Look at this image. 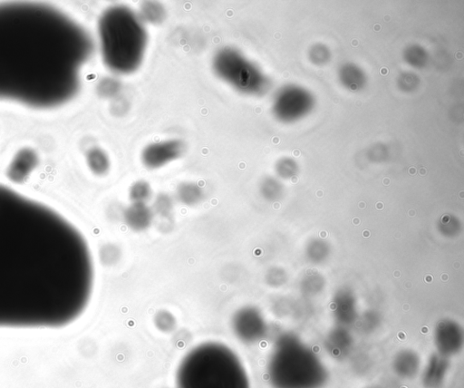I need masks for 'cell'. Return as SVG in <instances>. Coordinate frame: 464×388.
<instances>
[{
	"instance_id": "6da1fadb",
	"label": "cell",
	"mask_w": 464,
	"mask_h": 388,
	"mask_svg": "<svg viewBox=\"0 0 464 388\" xmlns=\"http://www.w3.org/2000/svg\"><path fill=\"white\" fill-rule=\"evenodd\" d=\"M87 242L49 206L0 183V328H59L94 288Z\"/></svg>"
},
{
	"instance_id": "7a4b0ae2",
	"label": "cell",
	"mask_w": 464,
	"mask_h": 388,
	"mask_svg": "<svg viewBox=\"0 0 464 388\" xmlns=\"http://www.w3.org/2000/svg\"><path fill=\"white\" fill-rule=\"evenodd\" d=\"M94 44L87 31L49 5L0 4V102L52 109L73 99Z\"/></svg>"
},
{
	"instance_id": "3957f363",
	"label": "cell",
	"mask_w": 464,
	"mask_h": 388,
	"mask_svg": "<svg viewBox=\"0 0 464 388\" xmlns=\"http://www.w3.org/2000/svg\"><path fill=\"white\" fill-rule=\"evenodd\" d=\"M177 388H251L239 357L219 342L202 343L187 353L176 375Z\"/></svg>"
},
{
	"instance_id": "277c9868",
	"label": "cell",
	"mask_w": 464,
	"mask_h": 388,
	"mask_svg": "<svg viewBox=\"0 0 464 388\" xmlns=\"http://www.w3.org/2000/svg\"><path fill=\"white\" fill-rule=\"evenodd\" d=\"M100 47L108 68L129 74L141 65L147 33L139 15L123 6L108 8L98 23Z\"/></svg>"
},
{
	"instance_id": "5b68a950",
	"label": "cell",
	"mask_w": 464,
	"mask_h": 388,
	"mask_svg": "<svg viewBox=\"0 0 464 388\" xmlns=\"http://www.w3.org/2000/svg\"><path fill=\"white\" fill-rule=\"evenodd\" d=\"M213 67L221 79L239 91L253 93L261 86V78L255 67L234 48L220 50L214 57Z\"/></svg>"
},
{
	"instance_id": "8992f818",
	"label": "cell",
	"mask_w": 464,
	"mask_h": 388,
	"mask_svg": "<svg viewBox=\"0 0 464 388\" xmlns=\"http://www.w3.org/2000/svg\"><path fill=\"white\" fill-rule=\"evenodd\" d=\"M185 150L180 140L154 143L145 147L141 153V161L149 169H158L182 156Z\"/></svg>"
},
{
	"instance_id": "52a82bcc",
	"label": "cell",
	"mask_w": 464,
	"mask_h": 388,
	"mask_svg": "<svg viewBox=\"0 0 464 388\" xmlns=\"http://www.w3.org/2000/svg\"><path fill=\"white\" fill-rule=\"evenodd\" d=\"M123 220L133 232H144L152 224L153 210L146 203L133 202L123 211Z\"/></svg>"
},
{
	"instance_id": "ba28073f",
	"label": "cell",
	"mask_w": 464,
	"mask_h": 388,
	"mask_svg": "<svg viewBox=\"0 0 464 388\" xmlns=\"http://www.w3.org/2000/svg\"><path fill=\"white\" fill-rule=\"evenodd\" d=\"M256 314L251 308L238 310L232 320V327L237 337L244 341H251L255 337Z\"/></svg>"
},
{
	"instance_id": "9c48e42d",
	"label": "cell",
	"mask_w": 464,
	"mask_h": 388,
	"mask_svg": "<svg viewBox=\"0 0 464 388\" xmlns=\"http://www.w3.org/2000/svg\"><path fill=\"white\" fill-rule=\"evenodd\" d=\"M177 198L184 205L194 206L202 201L203 192L194 183H183L177 188Z\"/></svg>"
},
{
	"instance_id": "30bf717a",
	"label": "cell",
	"mask_w": 464,
	"mask_h": 388,
	"mask_svg": "<svg viewBox=\"0 0 464 388\" xmlns=\"http://www.w3.org/2000/svg\"><path fill=\"white\" fill-rule=\"evenodd\" d=\"M87 163L92 171L97 175L105 174L110 168V161L101 149H92L87 154Z\"/></svg>"
},
{
	"instance_id": "8fae6325",
	"label": "cell",
	"mask_w": 464,
	"mask_h": 388,
	"mask_svg": "<svg viewBox=\"0 0 464 388\" xmlns=\"http://www.w3.org/2000/svg\"><path fill=\"white\" fill-rule=\"evenodd\" d=\"M140 19L148 23L159 24L165 17L164 7L156 2H145L141 7Z\"/></svg>"
},
{
	"instance_id": "7c38bea8",
	"label": "cell",
	"mask_w": 464,
	"mask_h": 388,
	"mask_svg": "<svg viewBox=\"0 0 464 388\" xmlns=\"http://www.w3.org/2000/svg\"><path fill=\"white\" fill-rule=\"evenodd\" d=\"M151 186L145 181H138L130 188V199L134 203H146L151 197Z\"/></svg>"
},
{
	"instance_id": "4fadbf2b",
	"label": "cell",
	"mask_w": 464,
	"mask_h": 388,
	"mask_svg": "<svg viewBox=\"0 0 464 388\" xmlns=\"http://www.w3.org/2000/svg\"><path fill=\"white\" fill-rule=\"evenodd\" d=\"M173 209V202L171 197L165 193H160L157 196L153 205V210L159 216L168 218L171 216Z\"/></svg>"
},
{
	"instance_id": "5bb4252c",
	"label": "cell",
	"mask_w": 464,
	"mask_h": 388,
	"mask_svg": "<svg viewBox=\"0 0 464 388\" xmlns=\"http://www.w3.org/2000/svg\"><path fill=\"white\" fill-rule=\"evenodd\" d=\"M121 89L119 81L114 78H105L99 84V93L104 97H113L117 95Z\"/></svg>"
},
{
	"instance_id": "9a60e30c",
	"label": "cell",
	"mask_w": 464,
	"mask_h": 388,
	"mask_svg": "<svg viewBox=\"0 0 464 388\" xmlns=\"http://www.w3.org/2000/svg\"><path fill=\"white\" fill-rule=\"evenodd\" d=\"M155 325L162 331H171L175 327V319L168 311H160L155 318Z\"/></svg>"
},
{
	"instance_id": "2e32d148",
	"label": "cell",
	"mask_w": 464,
	"mask_h": 388,
	"mask_svg": "<svg viewBox=\"0 0 464 388\" xmlns=\"http://www.w3.org/2000/svg\"><path fill=\"white\" fill-rule=\"evenodd\" d=\"M102 256L103 258V263L106 265H113L114 263L118 262L121 258V251L118 247L114 245H107L103 249Z\"/></svg>"
},
{
	"instance_id": "e0dca14e",
	"label": "cell",
	"mask_w": 464,
	"mask_h": 388,
	"mask_svg": "<svg viewBox=\"0 0 464 388\" xmlns=\"http://www.w3.org/2000/svg\"><path fill=\"white\" fill-rule=\"evenodd\" d=\"M381 74L384 76V75H387L388 74V70L387 68H382L380 71Z\"/></svg>"
},
{
	"instance_id": "ac0fdd59",
	"label": "cell",
	"mask_w": 464,
	"mask_h": 388,
	"mask_svg": "<svg viewBox=\"0 0 464 388\" xmlns=\"http://www.w3.org/2000/svg\"><path fill=\"white\" fill-rule=\"evenodd\" d=\"M409 172H410V174H415V172H416L415 168H411V169L409 170Z\"/></svg>"
},
{
	"instance_id": "d6986e66",
	"label": "cell",
	"mask_w": 464,
	"mask_h": 388,
	"mask_svg": "<svg viewBox=\"0 0 464 388\" xmlns=\"http://www.w3.org/2000/svg\"><path fill=\"white\" fill-rule=\"evenodd\" d=\"M373 29H374V31H380V25H376V26H374V27H373Z\"/></svg>"
},
{
	"instance_id": "ffe728a7",
	"label": "cell",
	"mask_w": 464,
	"mask_h": 388,
	"mask_svg": "<svg viewBox=\"0 0 464 388\" xmlns=\"http://www.w3.org/2000/svg\"><path fill=\"white\" fill-rule=\"evenodd\" d=\"M299 154H300V152H299L298 150H295V151H294V155H295V156H299Z\"/></svg>"
},
{
	"instance_id": "44dd1931",
	"label": "cell",
	"mask_w": 464,
	"mask_h": 388,
	"mask_svg": "<svg viewBox=\"0 0 464 388\" xmlns=\"http://www.w3.org/2000/svg\"><path fill=\"white\" fill-rule=\"evenodd\" d=\"M425 172H426V171H425V169H424V168H422V169H421V171H420V173H421L422 175H424V174H425Z\"/></svg>"
},
{
	"instance_id": "7402d4cb",
	"label": "cell",
	"mask_w": 464,
	"mask_h": 388,
	"mask_svg": "<svg viewBox=\"0 0 464 388\" xmlns=\"http://www.w3.org/2000/svg\"><path fill=\"white\" fill-rule=\"evenodd\" d=\"M352 45H353V46H358V40H353V42H352Z\"/></svg>"
},
{
	"instance_id": "603a6c76",
	"label": "cell",
	"mask_w": 464,
	"mask_h": 388,
	"mask_svg": "<svg viewBox=\"0 0 464 388\" xmlns=\"http://www.w3.org/2000/svg\"><path fill=\"white\" fill-rule=\"evenodd\" d=\"M316 194H317V196H319V197H321V196H322V195H323V192H322V191H321V190H320V191H317V193H316Z\"/></svg>"
},
{
	"instance_id": "cb8c5ba5",
	"label": "cell",
	"mask_w": 464,
	"mask_h": 388,
	"mask_svg": "<svg viewBox=\"0 0 464 388\" xmlns=\"http://www.w3.org/2000/svg\"><path fill=\"white\" fill-rule=\"evenodd\" d=\"M395 276H396V278H398V277H399L400 276V272H398V271H396V272H395Z\"/></svg>"
},
{
	"instance_id": "d4e9b609",
	"label": "cell",
	"mask_w": 464,
	"mask_h": 388,
	"mask_svg": "<svg viewBox=\"0 0 464 388\" xmlns=\"http://www.w3.org/2000/svg\"><path fill=\"white\" fill-rule=\"evenodd\" d=\"M377 206H378V209H382V207H383V205H382V203H381V202H379V203L377 204Z\"/></svg>"
},
{
	"instance_id": "484cf974",
	"label": "cell",
	"mask_w": 464,
	"mask_h": 388,
	"mask_svg": "<svg viewBox=\"0 0 464 388\" xmlns=\"http://www.w3.org/2000/svg\"><path fill=\"white\" fill-rule=\"evenodd\" d=\"M365 203H364V202H361V203H360V208H365Z\"/></svg>"
},
{
	"instance_id": "4316f807",
	"label": "cell",
	"mask_w": 464,
	"mask_h": 388,
	"mask_svg": "<svg viewBox=\"0 0 464 388\" xmlns=\"http://www.w3.org/2000/svg\"><path fill=\"white\" fill-rule=\"evenodd\" d=\"M458 57V58H461V57H462V54H461V53L458 54V57Z\"/></svg>"
},
{
	"instance_id": "83f0119b",
	"label": "cell",
	"mask_w": 464,
	"mask_h": 388,
	"mask_svg": "<svg viewBox=\"0 0 464 388\" xmlns=\"http://www.w3.org/2000/svg\"><path fill=\"white\" fill-rule=\"evenodd\" d=\"M415 210H411V213H410V214H411V216H413V214H414V215H415Z\"/></svg>"
},
{
	"instance_id": "f1b7e54d",
	"label": "cell",
	"mask_w": 464,
	"mask_h": 388,
	"mask_svg": "<svg viewBox=\"0 0 464 388\" xmlns=\"http://www.w3.org/2000/svg\"><path fill=\"white\" fill-rule=\"evenodd\" d=\"M355 222H356V223H358V222H359V221H358V219H354V223H355Z\"/></svg>"
},
{
	"instance_id": "f546056e",
	"label": "cell",
	"mask_w": 464,
	"mask_h": 388,
	"mask_svg": "<svg viewBox=\"0 0 464 388\" xmlns=\"http://www.w3.org/2000/svg\"><path fill=\"white\" fill-rule=\"evenodd\" d=\"M388 183H389V180L385 179V184H388Z\"/></svg>"
}]
</instances>
